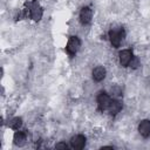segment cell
<instances>
[{"mask_svg": "<svg viewBox=\"0 0 150 150\" xmlns=\"http://www.w3.org/2000/svg\"><path fill=\"white\" fill-rule=\"evenodd\" d=\"M104 77H105V69H104L103 67H96V68L93 70V79H94L96 82L102 81Z\"/></svg>", "mask_w": 150, "mask_h": 150, "instance_id": "obj_9", "label": "cell"}, {"mask_svg": "<svg viewBox=\"0 0 150 150\" xmlns=\"http://www.w3.org/2000/svg\"><path fill=\"white\" fill-rule=\"evenodd\" d=\"M118 57H120V63H121V66L127 67V66H129V63H130V61H131V59H132V52H131L130 49H124V50L120 52Z\"/></svg>", "mask_w": 150, "mask_h": 150, "instance_id": "obj_5", "label": "cell"}, {"mask_svg": "<svg viewBox=\"0 0 150 150\" xmlns=\"http://www.w3.org/2000/svg\"><path fill=\"white\" fill-rule=\"evenodd\" d=\"M70 144L74 149H82L86 145V137L82 135H76L70 139Z\"/></svg>", "mask_w": 150, "mask_h": 150, "instance_id": "obj_7", "label": "cell"}, {"mask_svg": "<svg viewBox=\"0 0 150 150\" xmlns=\"http://www.w3.org/2000/svg\"><path fill=\"white\" fill-rule=\"evenodd\" d=\"M129 66H130V67H132V68H137V67L139 66V61H138V59L132 56V59H131V61H130Z\"/></svg>", "mask_w": 150, "mask_h": 150, "instance_id": "obj_13", "label": "cell"}, {"mask_svg": "<svg viewBox=\"0 0 150 150\" xmlns=\"http://www.w3.org/2000/svg\"><path fill=\"white\" fill-rule=\"evenodd\" d=\"M108 109H109V111H110L111 115H116L122 109V103L120 101H117V100H114V101L110 102V105H109Z\"/></svg>", "mask_w": 150, "mask_h": 150, "instance_id": "obj_11", "label": "cell"}, {"mask_svg": "<svg viewBox=\"0 0 150 150\" xmlns=\"http://www.w3.org/2000/svg\"><path fill=\"white\" fill-rule=\"evenodd\" d=\"M80 45H81V42H80V40H79L77 36H70L69 40H68L67 47H66L67 53H68L70 56H74V55L76 54V52L79 50Z\"/></svg>", "mask_w": 150, "mask_h": 150, "instance_id": "obj_2", "label": "cell"}, {"mask_svg": "<svg viewBox=\"0 0 150 150\" xmlns=\"http://www.w3.org/2000/svg\"><path fill=\"white\" fill-rule=\"evenodd\" d=\"M110 102H111V100H110L109 95L105 94V93H101L97 96V105H98V109L102 110V111L103 110H107L109 108Z\"/></svg>", "mask_w": 150, "mask_h": 150, "instance_id": "obj_3", "label": "cell"}, {"mask_svg": "<svg viewBox=\"0 0 150 150\" xmlns=\"http://www.w3.org/2000/svg\"><path fill=\"white\" fill-rule=\"evenodd\" d=\"M91 18H93V11L89 7H83L81 9V12H80V20H81V22L83 25H87V23L90 22Z\"/></svg>", "mask_w": 150, "mask_h": 150, "instance_id": "obj_6", "label": "cell"}, {"mask_svg": "<svg viewBox=\"0 0 150 150\" xmlns=\"http://www.w3.org/2000/svg\"><path fill=\"white\" fill-rule=\"evenodd\" d=\"M22 125V120L20 117H14L8 122V127L14 129V130H19V128Z\"/></svg>", "mask_w": 150, "mask_h": 150, "instance_id": "obj_12", "label": "cell"}, {"mask_svg": "<svg viewBox=\"0 0 150 150\" xmlns=\"http://www.w3.org/2000/svg\"><path fill=\"white\" fill-rule=\"evenodd\" d=\"M124 30L122 28H112L109 32V38H110V42L114 47H118L121 41L124 39Z\"/></svg>", "mask_w": 150, "mask_h": 150, "instance_id": "obj_1", "label": "cell"}, {"mask_svg": "<svg viewBox=\"0 0 150 150\" xmlns=\"http://www.w3.org/2000/svg\"><path fill=\"white\" fill-rule=\"evenodd\" d=\"M138 131L143 137H148L150 135V121L144 120L138 124Z\"/></svg>", "mask_w": 150, "mask_h": 150, "instance_id": "obj_8", "label": "cell"}, {"mask_svg": "<svg viewBox=\"0 0 150 150\" xmlns=\"http://www.w3.org/2000/svg\"><path fill=\"white\" fill-rule=\"evenodd\" d=\"M26 134L23 131H16L14 134V144L18 146H22L26 143Z\"/></svg>", "mask_w": 150, "mask_h": 150, "instance_id": "obj_10", "label": "cell"}, {"mask_svg": "<svg viewBox=\"0 0 150 150\" xmlns=\"http://www.w3.org/2000/svg\"><path fill=\"white\" fill-rule=\"evenodd\" d=\"M111 91H112V93H115V95H120V94H121V90H120L117 87L111 88Z\"/></svg>", "mask_w": 150, "mask_h": 150, "instance_id": "obj_15", "label": "cell"}, {"mask_svg": "<svg viewBox=\"0 0 150 150\" xmlns=\"http://www.w3.org/2000/svg\"><path fill=\"white\" fill-rule=\"evenodd\" d=\"M55 148H56V149H64V150H66V149L68 148V145H67L66 143H62V142H61V143H57V144L55 145Z\"/></svg>", "mask_w": 150, "mask_h": 150, "instance_id": "obj_14", "label": "cell"}, {"mask_svg": "<svg viewBox=\"0 0 150 150\" xmlns=\"http://www.w3.org/2000/svg\"><path fill=\"white\" fill-rule=\"evenodd\" d=\"M42 13H43V11H42L41 6L39 5V2L33 1L32 5H30V16H32V19L35 20V21H39L42 18Z\"/></svg>", "mask_w": 150, "mask_h": 150, "instance_id": "obj_4", "label": "cell"}]
</instances>
